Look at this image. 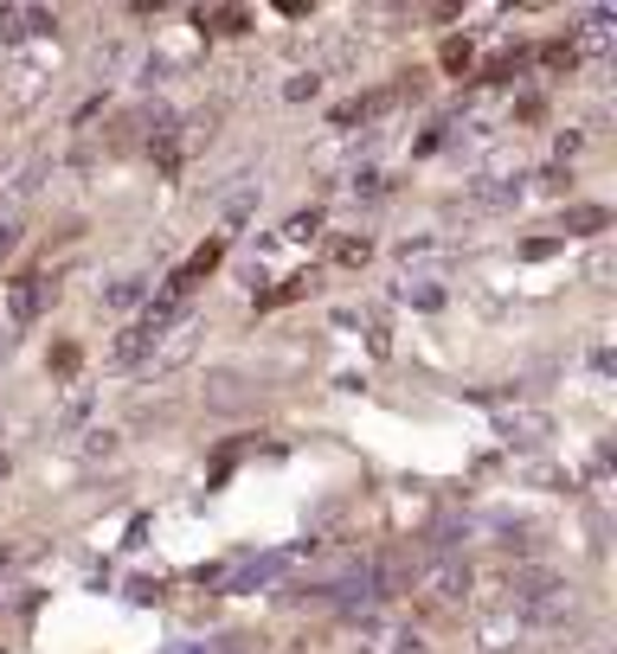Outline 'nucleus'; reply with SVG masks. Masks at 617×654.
<instances>
[{"label":"nucleus","instance_id":"1","mask_svg":"<svg viewBox=\"0 0 617 654\" xmlns=\"http://www.w3.org/2000/svg\"><path fill=\"white\" fill-rule=\"evenodd\" d=\"M52 13H32V7H7L0 13V39H20V32H45Z\"/></svg>","mask_w":617,"mask_h":654}]
</instances>
